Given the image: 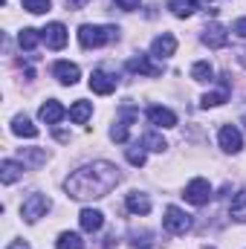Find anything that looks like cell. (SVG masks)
Here are the masks:
<instances>
[{
  "mask_svg": "<svg viewBox=\"0 0 246 249\" xmlns=\"http://www.w3.org/2000/svg\"><path fill=\"white\" fill-rule=\"evenodd\" d=\"M122 174L113 162H93V165H84L78 171H72L67 180H64V191L67 197L72 200H99V197H107L113 188L119 186Z\"/></svg>",
  "mask_w": 246,
  "mask_h": 249,
  "instance_id": "6da1fadb",
  "label": "cell"
},
{
  "mask_svg": "<svg viewBox=\"0 0 246 249\" xmlns=\"http://www.w3.org/2000/svg\"><path fill=\"white\" fill-rule=\"evenodd\" d=\"M116 35H119V29H116V26H96V23H84V26L78 29V44H81L84 50H96V47L110 44Z\"/></svg>",
  "mask_w": 246,
  "mask_h": 249,
  "instance_id": "7a4b0ae2",
  "label": "cell"
},
{
  "mask_svg": "<svg viewBox=\"0 0 246 249\" xmlns=\"http://www.w3.org/2000/svg\"><path fill=\"white\" fill-rule=\"evenodd\" d=\"M47 212H50V197H44V194H29L20 206V214L26 223H38Z\"/></svg>",
  "mask_w": 246,
  "mask_h": 249,
  "instance_id": "3957f363",
  "label": "cell"
},
{
  "mask_svg": "<svg viewBox=\"0 0 246 249\" xmlns=\"http://www.w3.org/2000/svg\"><path fill=\"white\" fill-rule=\"evenodd\" d=\"M162 226H165L171 235H185V232L191 229V217L185 214L183 209L168 206V209H165V217H162Z\"/></svg>",
  "mask_w": 246,
  "mask_h": 249,
  "instance_id": "277c9868",
  "label": "cell"
},
{
  "mask_svg": "<svg viewBox=\"0 0 246 249\" xmlns=\"http://www.w3.org/2000/svg\"><path fill=\"white\" fill-rule=\"evenodd\" d=\"M209 197H211V186H209V180H203V177H197V180H191V183L185 186V200H188L191 206H206Z\"/></svg>",
  "mask_w": 246,
  "mask_h": 249,
  "instance_id": "5b68a950",
  "label": "cell"
},
{
  "mask_svg": "<svg viewBox=\"0 0 246 249\" xmlns=\"http://www.w3.org/2000/svg\"><path fill=\"white\" fill-rule=\"evenodd\" d=\"M220 148L226 154H238L244 148V136H241V130L235 124H223L220 127Z\"/></svg>",
  "mask_w": 246,
  "mask_h": 249,
  "instance_id": "8992f818",
  "label": "cell"
},
{
  "mask_svg": "<svg viewBox=\"0 0 246 249\" xmlns=\"http://www.w3.org/2000/svg\"><path fill=\"white\" fill-rule=\"evenodd\" d=\"M203 44L211 47V50H223V47L229 44V32H226L220 23H211V26L203 29Z\"/></svg>",
  "mask_w": 246,
  "mask_h": 249,
  "instance_id": "52a82bcc",
  "label": "cell"
},
{
  "mask_svg": "<svg viewBox=\"0 0 246 249\" xmlns=\"http://www.w3.org/2000/svg\"><path fill=\"white\" fill-rule=\"evenodd\" d=\"M174 53H177V38H174L171 32L154 38V44H151V55H157V58H171Z\"/></svg>",
  "mask_w": 246,
  "mask_h": 249,
  "instance_id": "ba28073f",
  "label": "cell"
},
{
  "mask_svg": "<svg viewBox=\"0 0 246 249\" xmlns=\"http://www.w3.org/2000/svg\"><path fill=\"white\" fill-rule=\"evenodd\" d=\"M90 90L99 93V96H110V93L116 90V78L107 75L105 70H96V72L90 75Z\"/></svg>",
  "mask_w": 246,
  "mask_h": 249,
  "instance_id": "9c48e42d",
  "label": "cell"
},
{
  "mask_svg": "<svg viewBox=\"0 0 246 249\" xmlns=\"http://www.w3.org/2000/svg\"><path fill=\"white\" fill-rule=\"evenodd\" d=\"M41 35H44V41H47L50 50H64L67 47V29H64V23H50L47 29H41Z\"/></svg>",
  "mask_w": 246,
  "mask_h": 249,
  "instance_id": "30bf717a",
  "label": "cell"
},
{
  "mask_svg": "<svg viewBox=\"0 0 246 249\" xmlns=\"http://www.w3.org/2000/svg\"><path fill=\"white\" fill-rule=\"evenodd\" d=\"M38 116H41V122H47V124H55V122H61L64 116H67V110H64V105H61V102H55V99H50V102H44V105H41V110H38Z\"/></svg>",
  "mask_w": 246,
  "mask_h": 249,
  "instance_id": "8fae6325",
  "label": "cell"
},
{
  "mask_svg": "<svg viewBox=\"0 0 246 249\" xmlns=\"http://www.w3.org/2000/svg\"><path fill=\"white\" fill-rule=\"evenodd\" d=\"M127 70H130V72H139V75H159V72H162V67H157L148 55H133V58L127 61Z\"/></svg>",
  "mask_w": 246,
  "mask_h": 249,
  "instance_id": "7c38bea8",
  "label": "cell"
},
{
  "mask_svg": "<svg viewBox=\"0 0 246 249\" xmlns=\"http://www.w3.org/2000/svg\"><path fill=\"white\" fill-rule=\"evenodd\" d=\"M53 72H55V78H58L61 84H70V87L81 78V70H78L75 64H70V61H58L55 67H53Z\"/></svg>",
  "mask_w": 246,
  "mask_h": 249,
  "instance_id": "4fadbf2b",
  "label": "cell"
},
{
  "mask_svg": "<svg viewBox=\"0 0 246 249\" xmlns=\"http://www.w3.org/2000/svg\"><path fill=\"white\" fill-rule=\"evenodd\" d=\"M78 223H81V229H84V232H99V229H102V223H105V214H102L99 209H81Z\"/></svg>",
  "mask_w": 246,
  "mask_h": 249,
  "instance_id": "5bb4252c",
  "label": "cell"
},
{
  "mask_svg": "<svg viewBox=\"0 0 246 249\" xmlns=\"http://www.w3.org/2000/svg\"><path fill=\"white\" fill-rule=\"evenodd\" d=\"M20 177H23V165L20 162H15V160H3L0 162V183L3 186H12Z\"/></svg>",
  "mask_w": 246,
  "mask_h": 249,
  "instance_id": "9a60e30c",
  "label": "cell"
},
{
  "mask_svg": "<svg viewBox=\"0 0 246 249\" xmlns=\"http://www.w3.org/2000/svg\"><path fill=\"white\" fill-rule=\"evenodd\" d=\"M148 119H151V124H159V127H174L177 124V113L168 110V107H151Z\"/></svg>",
  "mask_w": 246,
  "mask_h": 249,
  "instance_id": "2e32d148",
  "label": "cell"
},
{
  "mask_svg": "<svg viewBox=\"0 0 246 249\" xmlns=\"http://www.w3.org/2000/svg\"><path fill=\"white\" fill-rule=\"evenodd\" d=\"M124 203H127V212H133V214H148L151 212V200L142 191H130Z\"/></svg>",
  "mask_w": 246,
  "mask_h": 249,
  "instance_id": "e0dca14e",
  "label": "cell"
},
{
  "mask_svg": "<svg viewBox=\"0 0 246 249\" xmlns=\"http://www.w3.org/2000/svg\"><path fill=\"white\" fill-rule=\"evenodd\" d=\"M229 214L238 220V223H246V188H241L235 197H232V206H229Z\"/></svg>",
  "mask_w": 246,
  "mask_h": 249,
  "instance_id": "ac0fdd59",
  "label": "cell"
},
{
  "mask_svg": "<svg viewBox=\"0 0 246 249\" xmlns=\"http://www.w3.org/2000/svg\"><path fill=\"white\" fill-rule=\"evenodd\" d=\"M12 133L26 136V139H35V136H38V127L29 122L26 116H15V119H12Z\"/></svg>",
  "mask_w": 246,
  "mask_h": 249,
  "instance_id": "d6986e66",
  "label": "cell"
},
{
  "mask_svg": "<svg viewBox=\"0 0 246 249\" xmlns=\"http://www.w3.org/2000/svg\"><path fill=\"white\" fill-rule=\"evenodd\" d=\"M168 9H171L174 18H191L197 12V0H171Z\"/></svg>",
  "mask_w": 246,
  "mask_h": 249,
  "instance_id": "ffe728a7",
  "label": "cell"
},
{
  "mask_svg": "<svg viewBox=\"0 0 246 249\" xmlns=\"http://www.w3.org/2000/svg\"><path fill=\"white\" fill-rule=\"evenodd\" d=\"M90 116H93V105H90V102H75V105L70 107V119L75 124H84Z\"/></svg>",
  "mask_w": 246,
  "mask_h": 249,
  "instance_id": "44dd1931",
  "label": "cell"
},
{
  "mask_svg": "<svg viewBox=\"0 0 246 249\" xmlns=\"http://www.w3.org/2000/svg\"><path fill=\"white\" fill-rule=\"evenodd\" d=\"M191 78L200 81V84H206V81L214 78V67H211L209 61H197L194 67H191Z\"/></svg>",
  "mask_w": 246,
  "mask_h": 249,
  "instance_id": "7402d4cb",
  "label": "cell"
},
{
  "mask_svg": "<svg viewBox=\"0 0 246 249\" xmlns=\"http://www.w3.org/2000/svg\"><path fill=\"white\" fill-rule=\"evenodd\" d=\"M55 249H84V241L75 232H61L58 241H55Z\"/></svg>",
  "mask_w": 246,
  "mask_h": 249,
  "instance_id": "603a6c76",
  "label": "cell"
},
{
  "mask_svg": "<svg viewBox=\"0 0 246 249\" xmlns=\"http://www.w3.org/2000/svg\"><path fill=\"white\" fill-rule=\"evenodd\" d=\"M41 38H44V35H41L38 29H29V26H26V29H20V35H18V44H20L23 50H35Z\"/></svg>",
  "mask_w": 246,
  "mask_h": 249,
  "instance_id": "cb8c5ba5",
  "label": "cell"
},
{
  "mask_svg": "<svg viewBox=\"0 0 246 249\" xmlns=\"http://www.w3.org/2000/svg\"><path fill=\"white\" fill-rule=\"evenodd\" d=\"M142 145L148 148V151H157V154H162L165 148H168V142L159 136V133H145V139H142Z\"/></svg>",
  "mask_w": 246,
  "mask_h": 249,
  "instance_id": "d4e9b609",
  "label": "cell"
},
{
  "mask_svg": "<svg viewBox=\"0 0 246 249\" xmlns=\"http://www.w3.org/2000/svg\"><path fill=\"white\" fill-rule=\"evenodd\" d=\"M226 99H229V87H223L220 93H206L200 105H203V107H217V105H223Z\"/></svg>",
  "mask_w": 246,
  "mask_h": 249,
  "instance_id": "484cf974",
  "label": "cell"
},
{
  "mask_svg": "<svg viewBox=\"0 0 246 249\" xmlns=\"http://www.w3.org/2000/svg\"><path fill=\"white\" fill-rule=\"evenodd\" d=\"M20 157L23 160H29V162H35V165H41V162H47V151H41V148H20Z\"/></svg>",
  "mask_w": 246,
  "mask_h": 249,
  "instance_id": "4316f807",
  "label": "cell"
},
{
  "mask_svg": "<svg viewBox=\"0 0 246 249\" xmlns=\"http://www.w3.org/2000/svg\"><path fill=\"white\" fill-rule=\"evenodd\" d=\"M20 3H23V9L32 12V15H44V12H50V0H20Z\"/></svg>",
  "mask_w": 246,
  "mask_h": 249,
  "instance_id": "83f0119b",
  "label": "cell"
},
{
  "mask_svg": "<svg viewBox=\"0 0 246 249\" xmlns=\"http://www.w3.org/2000/svg\"><path fill=\"white\" fill-rule=\"evenodd\" d=\"M127 162H130V165H145V145L127 148Z\"/></svg>",
  "mask_w": 246,
  "mask_h": 249,
  "instance_id": "f1b7e54d",
  "label": "cell"
},
{
  "mask_svg": "<svg viewBox=\"0 0 246 249\" xmlns=\"http://www.w3.org/2000/svg\"><path fill=\"white\" fill-rule=\"evenodd\" d=\"M130 244L136 249H148L151 247V235H148V232H142V235H139V232H130Z\"/></svg>",
  "mask_w": 246,
  "mask_h": 249,
  "instance_id": "f546056e",
  "label": "cell"
},
{
  "mask_svg": "<svg viewBox=\"0 0 246 249\" xmlns=\"http://www.w3.org/2000/svg\"><path fill=\"white\" fill-rule=\"evenodd\" d=\"M110 139L113 142H124L127 139V122H116L110 127Z\"/></svg>",
  "mask_w": 246,
  "mask_h": 249,
  "instance_id": "4dcf8cb0",
  "label": "cell"
},
{
  "mask_svg": "<svg viewBox=\"0 0 246 249\" xmlns=\"http://www.w3.org/2000/svg\"><path fill=\"white\" fill-rule=\"evenodd\" d=\"M232 32H235V35H241V38H246V18H241V20H235V23H232Z\"/></svg>",
  "mask_w": 246,
  "mask_h": 249,
  "instance_id": "1f68e13d",
  "label": "cell"
},
{
  "mask_svg": "<svg viewBox=\"0 0 246 249\" xmlns=\"http://www.w3.org/2000/svg\"><path fill=\"white\" fill-rule=\"evenodd\" d=\"M116 6L124 12H133V9H139V0H116Z\"/></svg>",
  "mask_w": 246,
  "mask_h": 249,
  "instance_id": "d6a6232c",
  "label": "cell"
},
{
  "mask_svg": "<svg viewBox=\"0 0 246 249\" xmlns=\"http://www.w3.org/2000/svg\"><path fill=\"white\" fill-rule=\"evenodd\" d=\"M87 3H90V0H67L70 9H81V6H87Z\"/></svg>",
  "mask_w": 246,
  "mask_h": 249,
  "instance_id": "836d02e7",
  "label": "cell"
}]
</instances>
